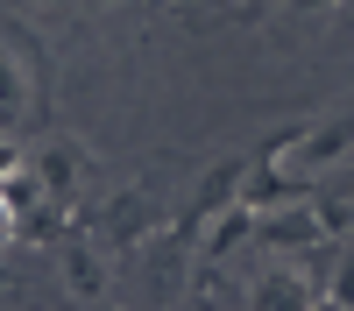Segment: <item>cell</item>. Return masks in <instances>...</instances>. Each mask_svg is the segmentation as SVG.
Instances as JSON below:
<instances>
[{"label":"cell","instance_id":"obj_1","mask_svg":"<svg viewBox=\"0 0 354 311\" xmlns=\"http://www.w3.org/2000/svg\"><path fill=\"white\" fill-rule=\"evenodd\" d=\"M255 226H262V205H248V198L213 205V212H205V234H198V254H205V262H220V254H234V248L255 241Z\"/></svg>","mask_w":354,"mask_h":311},{"label":"cell","instance_id":"obj_2","mask_svg":"<svg viewBox=\"0 0 354 311\" xmlns=\"http://www.w3.org/2000/svg\"><path fill=\"white\" fill-rule=\"evenodd\" d=\"M255 241H270L277 254H290V248H312V241H326V234H319V212L298 198V205H270V212H262Z\"/></svg>","mask_w":354,"mask_h":311},{"label":"cell","instance_id":"obj_3","mask_svg":"<svg viewBox=\"0 0 354 311\" xmlns=\"http://www.w3.org/2000/svg\"><path fill=\"white\" fill-rule=\"evenodd\" d=\"M36 170H43L50 198H64V191L78 184V170H85V149H78V141H50V149L36 156Z\"/></svg>","mask_w":354,"mask_h":311},{"label":"cell","instance_id":"obj_4","mask_svg":"<svg viewBox=\"0 0 354 311\" xmlns=\"http://www.w3.org/2000/svg\"><path fill=\"white\" fill-rule=\"evenodd\" d=\"M0 198H8V205H15L21 219H28V212H36V205H43V198H50V184H43V170H36V163H28V156H21V163L8 170V177H0Z\"/></svg>","mask_w":354,"mask_h":311},{"label":"cell","instance_id":"obj_5","mask_svg":"<svg viewBox=\"0 0 354 311\" xmlns=\"http://www.w3.org/2000/svg\"><path fill=\"white\" fill-rule=\"evenodd\" d=\"M312 212H319V234H326V241H347V234H354V198H347V191L312 198Z\"/></svg>","mask_w":354,"mask_h":311},{"label":"cell","instance_id":"obj_6","mask_svg":"<svg viewBox=\"0 0 354 311\" xmlns=\"http://www.w3.org/2000/svg\"><path fill=\"white\" fill-rule=\"evenodd\" d=\"M28 99V85H21V64H15V50L0 43V113H15Z\"/></svg>","mask_w":354,"mask_h":311},{"label":"cell","instance_id":"obj_7","mask_svg":"<svg viewBox=\"0 0 354 311\" xmlns=\"http://www.w3.org/2000/svg\"><path fill=\"white\" fill-rule=\"evenodd\" d=\"M319 297H326V304H340V311H354V254H347V262L326 276V290H319Z\"/></svg>","mask_w":354,"mask_h":311},{"label":"cell","instance_id":"obj_8","mask_svg":"<svg viewBox=\"0 0 354 311\" xmlns=\"http://www.w3.org/2000/svg\"><path fill=\"white\" fill-rule=\"evenodd\" d=\"M15 226H21V212L8 205V198H0V248H8V241H15Z\"/></svg>","mask_w":354,"mask_h":311},{"label":"cell","instance_id":"obj_9","mask_svg":"<svg viewBox=\"0 0 354 311\" xmlns=\"http://www.w3.org/2000/svg\"><path fill=\"white\" fill-rule=\"evenodd\" d=\"M15 163H21V149H15V141H8V134H0V177H8V170H15Z\"/></svg>","mask_w":354,"mask_h":311},{"label":"cell","instance_id":"obj_10","mask_svg":"<svg viewBox=\"0 0 354 311\" xmlns=\"http://www.w3.org/2000/svg\"><path fill=\"white\" fill-rule=\"evenodd\" d=\"M290 8H305V14H312V8H340V0H290Z\"/></svg>","mask_w":354,"mask_h":311},{"label":"cell","instance_id":"obj_11","mask_svg":"<svg viewBox=\"0 0 354 311\" xmlns=\"http://www.w3.org/2000/svg\"><path fill=\"white\" fill-rule=\"evenodd\" d=\"M241 8H270V0H241Z\"/></svg>","mask_w":354,"mask_h":311},{"label":"cell","instance_id":"obj_12","mask_svg":"<svg viewBox=\"0 0 354 311\" xmlns=\"http://www.w3.org/2000/svg\"><path fill=\"white\" fill-rule=\"evenodd\" d=\"M340 8H354V0H340Z\"/></svg>","mask_w":354,"mask_h":311}]
</instances>
